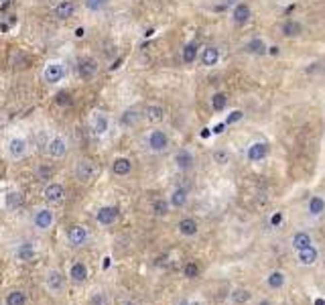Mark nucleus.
Segmentation results:
<instances>
[{
  "mask_svg": "<svg viewBox=\"0 0 325 305\" xmlns=\"http://www.w3.org/2000/svg\"><path fill=\"white\" fill-rule=\"evenodd\" d=\"M199 59H201V65H205V67H214V65H217V61H219V49L217 47H205L203 51H201V55H199Z\"/></svg>",
  "mask_w": 325,
  "mask_h": 305,
  "instance_id": "obj_21",
  "label": "nucleus"
},
{
  "mask_svg": "<svg viewBox=\"0 0 325 305\" xmlns=\"http://www.w3.org/2000/svg\"><path fill=\"white\" fill-rule=\"evenodd\" d=\"M250 299H252V293L248 289H234L230 293V301L236 303V305H244V303H248Z\"/></svg>",
  "mask_w": 325,
  "mask_h": 305,
  "instance_id": "obj_31",
  "label": "nucleus"
},
{
  "mask_svg": "<svg viewBox=\"0 0 325 305\" xmlns=\"http://www.w3.org/2000/svg\"><path fill=\"white\" fill-rule=\"evenodd\" d=\"M317 258H319V252H317V248L313 246V244L297 252V261H299V265H303V267L315 265V263H317Z\"/></svg>",
  "mask_w": 325,
  "mask_h": 305,
  "instance_id": "obj_17",
  "label": "nucleus"
},
{
  "mask_svg": "<svg viewBox=\"0 0 325 305\" xmlns=\"http://www.w3.org/2000/svg\"><path fill=\"white\" fill-rule=\"evenodd\" d=\"M291 244H293L295 251L299 252V251H303V248L311 246V244H313V238H311V234H309V232H297V234L293 236Z\"/></svg>",
  "mask_w": 325,
  "mask_h": 305,
  "instance_id": "obj_29",
  "label": "nucleus"
},
{
  "mask_svg": "<svg viewBox=\"0 0 325 305\" xmlns=\"http://www.w3.org/2000/svg\"><path fill=\"white\" fill-rule=\"evenodd\" d=\"M285 281H287V277H285L283 270H271L269 277H266V285H269L272 291H278V289L285 287Z\"/></svg>",
  "mask_w": 325,
  "mask_h": 305,
  "instance_id": "obj_24",
  "label": "nucleus"
},
{
  "mask_svg": "<svg viewBox=\"0 0 325 305\" xmlns=\"http://www.w3.org/2000/svg\"><path fill=\"white\" fill-rule=\"evenodd\" d=\"M6 206L10 210H18L22 206V196L18 194V191H10V194L6 196Z\"/></svg>",
  "mask_w": 325,
  "mask_h": 305,
  "instance_id": "obj_37",
  "label": "nucleus"
},
{
  "mask_svg": "<svg viewBox=\"0 0 325 305\" xmlns=\"http://www.w3.org/2000/svg\"><path fill=\"white\" fill-rule=\"evenodd\" d=\"M177 230L181 236H185V238H193V236H197V232H199V224H197L195 218H181L177 224Z\"/></svg>",
  "mask_w": 325,
  "mask_h": 305,
  "instance_id": "obj_14",
  "label": "nucleus"
},
{
  "mask_svg": "<svg viewBox=\"0 0 325 305\" xmlns=\"http://www.w3.org/2000/svg\"><path fill=\"white\" fill-rule=\"evenodd\" d=\"M77 73H79L81 80L90 82L91 77L98 73V63H96V59H91V57H81V59L77 61Z\"/></svg>",
  "mask_w": 325,
  "mask_h": 305,
  "instance_id": "obj_10",
  "label": "nucleus"
},
{
  "mask_svg": "<svg viewBox=\"0 0 325 305\" xmlns=\"http://www.w3.org/2000/svg\"><path fill=\"white\" fill-rule=\"evenodd\" d=\"M118 218H120L118 206H104L96 212V222L102 226V228H110V226H114L116 222H118Z\"/></svg>",
  "mask_w": 325,
  "mask_h": 305,
  "instance_id": "obj_5",
  "label": "nucleus"
},
{
  "mask_svg": "<svg viewBox=\"0 0 325 305\" xmlns=\"http://www.w3.org/2000/svg\"><path fill=\"white\" fill-rule=\"evenodd\" d=\"M283 35L285 37H299L301 33H303V25H301V22L297 20V18H289L285 25H283Z\"/></svg>",
  "mask_w": 325,
  "mask_h": 305,
  "instance_id": "obj_27",
  "label": "nucleus"
},
{
  "mask_svg": "<svg viewBox=\"0 0 325 305\" xmlns=\"http://www.w3.org/2000/svg\"><path fill=\"white\" fill-rule=\"evenodd\" d=\"M37 254H39V251L33 240H22V242L15 244V248H13V256L18 263H33L35 258H37Z\"/></svg>",
  "mask_w": 325,
  "mask_h": 305,
  "instance_id": "obj_2",
  "label": "nucleus"
},
{
  "mask_svg": "<svg viewBox=\"0 0 325 305\" xmlns=\"http://www.w3.org/2000/svg\"><path fill=\"white\" fill-rule=\"evenodd\" d=\"M214 161H216L217 165H226V163L230 161V157H228L226 151H214Z\"/></svg>",
  "mask_w": 325,
  "mask_h": 305,
  "instance_id": "obj_42",
  "label": "nucleus"
},
{
  "mask_svg": "<svg viewBox=\"0 0 325 305\" xmlns=\"http://www.w3.org/2000/svg\"><path fill=\"white\" fill-rule=\"evenodd\" d=\"M65 238L67 242L72 244V246H84L88 240H90V232L86 226H79V224H73V226H69L67 232H65Z\"/></svg>",
  "mask_w": 325,
  "mask_h": 305,
  "instance_id": "obj_6",
  "label": "nucleus"
},
{
  "mask_svg": "<svg viewBox=\"0 0 325 305\" xmlns=\"http://www.w3.org/2000/svg\"><path fill=\"white\" fill-rule=\"evenodd\" d=\"M53 224H55V214H53V210H49V208H37V210L33 212V226H35L37 230L47 232V230L53 228Z\"/></svg>",
  "mask_w": 325,
  "mask_h": 305,
  "instance_id": "obj_3",
  "label": "nucleus"
},
{
  "mask_svg": "<svg viewBox=\"0 0 325 305\" xmlns=\"http://www.w3.org/2000/svg\"><path fill=\"white\" fill-rule=\"evenodd\" d=\"M47 155L53 157V159H63V157L67 155V143H65V139H61V137L51 139L49 144H47Z\"/></svg>",
  "mask_w": 325,
  "mask_h": 305,
  "instance_id": "obj_13",
  "label": "nucleus"
},
{
  "mask_svg": "<svg viewBox=\"0 0 325 305\" xmlns=\"http://www.w3.org/2000/svg\"><path fill=\"white\" fill-rule=\"evenodd\" d=\"M307 210H309L311 216H319V214L325 212V199H323L321 196H313V197L309 199Z\"/></svg>",
  "mask_w": 325,
  "mask_h": 305,
  "instance_id": "obj_32",
  "label": "nucleus"
},
{
  "mask_svg": "<svg viewBox=\"0 0 325 305\" xmlns=\"http://www.w3.org/2000/svg\"><path fill=\"white\" fill-rule=\"evenodd\" d=\"M250 17H252V8L246 4V2H238V4H234V10H232V18H234V22L236 25H246V22L250 20Z\"/></svg>",
  "mask_w": 325,
  "mask_h": 305,
  "instance_id": "obj_15",
  "label": "nucleus"
},
{
  "mask_svg": "<svg viewBox=\"0 0 325 305\" xmlns=\"http://www.w3.org/2000/svg\"><path fill=\"white\" fill-rule=\"evenodd\" d=\"M43 197H45V201H49V203H59L65 197V187L61 183H57V181L47 183L45 189H43Z\"/></svg>",
  "mask_w": 325,
  "mask_h": 305,
  "instance_id": "obj_11",
  "label": "nucleus"
},
{
  "mask_svg": "<svg viewBox=\"0 0 325 305\" xmlns=\"http://www.w3.org/2000/svg\"><path fill=\"white\" fill-rule=\"evenodd\" d=\"M98 175V165L90 159H81L75 167V177L79 179L81 183H90L91 179H96Z\"/></svg>",
  "mask_w": 325,
  "mask_h": 305,
  "instance_id": "obj_7",
  "label": "nucleus"
},
{
  "mask_svg": "<svg viewBox=\"0 0 325 305\" xmlns=\"http://www.w3.org/2000/svg\"><path fill=\"white\" fill-rule=\"evenodd\" d=\"M146 146L153 153H162L169 149V134L165 130H150V134L146 137Z\"/></svg>",
  "mask_w": 325,
  "mask_h": 305,
  "instance_id": "obj_4",
  "label": "nucleus"
},
{
  "mask_svg": "<svg viewBox=\"0 0 325 305\" xmlns=\"http://www.w3.org/2000/svg\"><path fill=\"white\" fill-rule=\"evenodd\" d=\"M45 82L47 84H57V82H61V77H63V65L61 63H49L47 67H45Z\"/></svg>",
  "mask_w": 325,
  "mask_h": 305,
  "instance_id": "obj_19",
  "label": "nucleus"
},
{
  "mask_svg": "<svg viewBox=\"0 0 325 305\" xmlns=\"http://www.w3.org/2000/svg\"><path fill=\"white\" fill-rule=\"evenodd\" d=\"M197 51H199L197 43H187V45H185V47H183V63H187V65L195 63V59H197Z\"/></svg>",
  "mask_w": 325,
  "mask_h": 305,
  "instance_id": "obj_33",
  "label": "nucleus"
},
{
  "mask_svg": "<svg viewBox=\"0 0 325 305\" xmlns=\"http://www.w3.org/2000/svg\"><path fill=\"white\" fill-rule=\"evenodd\" d=\"M0 2H4V0H0Z\"/></svg>",
  "mask_w": 325,
  "mask_h": 305,
  "instance_id": "obj_53",
  "label": "nucleus"
},
{
  "mask_svg": "<svg viewBox=\"0 0 325 305\" xmlns=\"http://www.w3.org/2000/svg\"><path fill=\"white\" fill-rule=\"evenodd\" d=\"M55 102L59 106H72L73 104V98H72V94H69L67 90H63V92H59V94L55 96Z\"/></svg>",
  "mask_w": 325,
  "mask_h": 305,
  "instance_id": "obj_39",
  "label": "nucleus"
},
{
  "mask_svg": "<svg viewBox=\"0 0 325 305\" xmlns=\"http://www.w3.org/2000/svg\"><path fill=\"white\" fill-rule=\"evenodd\" d=\"M169 210H171L169 199H155V201H153V214H155V216H159V218L167 216Z\"/></svg>",
  "mask_w": 325,
  "mask_h": 305,
  "instance_id": "obj_34",
  "label": "nucleus"
},
{
  "mask_svg": "<svg viewBox=\"0 0 325 305\" xmlns=\"http://www.w3.org/2000/svg\"><path fill=\"white\" fill-rule=\"evenodd\" d=\"M189 305H205V303H203V301H191Z\"/></svg>",
  "mask_w": 325,
  "mask_h": 305,
  "instance_id": "obj_52",
  "label": "nucleus"
},
{
  "mask_svg": "<svg viewBox=\"0 0 325 305\" xmlns=\"http://www.w3.org/2000/svg\"><path fill=\"white\" fill-rule=\"evenodd\" d=\"M226 106H228V96L224 92H217V94L212 96V108L216 112H222Z\"/></svg>",
  "mask_w": 325,
  "mask_h": 305,
  "instance_id": "obj_36",
  "label": "nucleus"
},
{
  "mask_svg": "<svg viewBox=\"0 0 325 305\" xmlns=\"http://www.w3.org/2000/svg\"><path fill=\"white\" fill-rule=\"evenodd\" d=\"M53 13H55V17H57V18H61V20L72 18V17H73V13H75V4L72 2V0H61V2L55 6Z\"/></svg>",
  "mask_w": 325,
  "mask_h": 305,
  "instance_id": "obj_22",
  "label": "nucleus"
},
{
  "mask_svg": "<svg viewBox=\"0 0 325 305\" xmlns=\"http://www.w3.org/2000/svg\"><path fill=\"white\" fill-rule=\"evenodd\" d=\"M43 285L51 295H61L65 291V285H67V277L63 275L61 269L51 267V269H47V273L43 277Z\"/></svg>",
  "mask_w": 325,
  "mask_h": 305,
  "instance_id": "obj_1",
  "label": "nucleus"
},
{
  "mask_svg": "<svg viewBox=\"0 0 325 305\" xmlns=\"http://www.w3.org/2000/svg\"><path fill=\"white\" fill-rule=\"evenodd\" d=\"M175 165L177 169H181V171H189V169L195 165V157L189 149H179L175 153Z\"/></svg>",
  "mask_w": 325,
  "mask_h": 305,
  "instance_id": "obj_16",
  "label": "nucleus"
},
{
  "mask_svg": "<svg viewBox=\"0 0 325 305\" xmlns=\"http://www.w3.org/2000/svg\"><path fill=\"white\" fill-rule=\"evenodd\" d=\"M244 49H246L248 53H252V55H264L266 49H269V45L256 37V39H250L246 45H244Z\"/></svg>",
  "mask_w": 325,
  "mask_h": 305,
  "instance_id": "obj_30",
  "label": "nucleus"
},
{
  "mask_svg": "<svg viewBox=\"0 0 325 305\" xmlns=\"http://www.w3.org/2000/svg\"><path fill=\"white\" fill-rule=\"evenodd\" d=\"M281 224H283V214L281 212L272 214V218H271V226H272V228H278Z\"/></svg>",
  "mask_w": 325,
  "mask_h": 305,
  "instance_id": "obj_44",
  "label": "nucleus"
},
{
  "mask_svg": "<svg viewBox=\"0 0 325 305\" xmlns=\"http://www.w3.org/2000/svg\"><path fill=\"white\" fill-rule=\"evenodd\" d=\"M91 126H94V132L98 134V137H104V134L108 132V118H106V114L96 112L94 120H91Z\"/></svg>",
  "mask_w": 325,
  "mask_h": 305,
  "instance_id": "obj_28",
  "label": "nucleus"
},
{
  "mask_svg": "<svg viewBox=\"0 0 325 305\" xmlns=\"http://www.w3.org/2000/svg\"><path fill=\"white\" fill-rule=\"evenodd\" d=\"M88 303L90 305H110L112 299H110V293L106 289H96L94 293H90Z\"/></svg>",
  "mask_w": 325,
  "mask_h": 305,
  "instance_id": "obj_26",
  "label": "nucleus"
},
{
  "mask_svg": "<svg viewBox=\"0 0 325 305\" xmlns=\"http://www.w3.org/2000/svg\"><path fill=\"white\" fill-rule=\"evenodd\" d=\"M69 281H72L73 285H84L88 277H90V269L86 263H81V261H75L72 263V267H69V273H67Z\"/></svg>",
  "mask_w": 325,
  "mask_h": 305,
  "instance_id": "obj_8",
  "label": "nucleus"
},
{
  "mask_svg": "<svg viewBox=\"0 0 325 305\" xmlns=\"http://www.w3.org/2000/svg\"><path fill=\"white\" fill-rule=\"evenodd\" d=\"M6 151H8V157H10V159L18 161V159H22V157L27 155V151H29V143H27L25 139H20V137H15V139H10V141H8Z\"/></svg>",
  "mask_w": 325,
  "mask_h": 305,
  "instance_id": "obj_9",
  "label": "nucleus"
},
{
  "mask_svg": "<svg viewBox=\"0 0 325 305\" xmlns=\"http://www.w3.org/2000/svg\"><path fill=\"white\" fill-rule=\"evenodd\" d=\"M130 171H132V161L128 157H118V159H114L112 173L116 177H126V175H130Z\"/></svg>",
  "mask_w": 325,
  "mask_h": 305,
  "instance_id": "obj_18",
  "label": "nucleus"
},
{
  "mask_svg": "<svg viewBox=\"0 0 325 305\" xmlns=\"http://www.w3.org/2000/svg\"><path fill=\"white\" fill-rule=\"evenodd\" d=\"M144 116H146L148 122L157 124V122H161L162 118H165V108H162L161 104H150V106H146V110H144Z\"/></svg>",
  "mask_w": 325,
  "mask_h": 305,
  "instance_id": "obj_25",
  "label": "nucleus"
},
{
  "mask_svg": "<svg viewBox=\"0 0 325 305\" xmlns=\"http://www.w3.org/2000/svg\"><path fill=\"white\" fill-rule=\"evenodd\" d=\"M266 155H269V144L262 143V141L252 143V144L248 146V151H246L248 161H252V163H258V161L266 159Z\"/></svg>",
  "mask_w": 325,
  "mask_h": 305,
  "instance_id": "obj_12",
  "label": "nucleus"
},
{
  "mask_svg": "<svg viewBox=\"0 0 325 305\" xmlns=\"http://www.w3.org/2000/svg\"><path fill=\"white\" fill-rule=\"evenodd\" d=\"M120 63H122V59H116V61H114V65H112V70H116V67H118Z\"/></svg>",
  "mask_w": 325,
  "mask_h": 305,
  "instance_id": "obj_50",
  "label": "nucleus"
},
{
  "mask_svg": "<svg viewBox=\"0 0 325 305\" xmlns=\"http://www.w3.org/2000/svg\"><path fill=\"white\" fill-rule=\"evenodd\" d=\"M244 118V112L242 110H234V112H232V114L226 118V126H228V124H236V122H240Z\"/></svg>",
  "mask_w": 325,
  "mask_h": 305,
  "instance_id": "obj_43",
  "label": "nucleus"
},
{
  "mask_svg": "<svg viewBox=\"0 0 325 305\" xmlns=\"http://www.w3.org/2000/svg\"><path fill=\"white\" fill-rule=\"evenodd\" d=\"M53 173H55V169H53L51 165H47V163L39 165V167H37V171H35V175H37L39 181H47V179L53 177Z\"/></svg>",
  "mask_w": 325,
  "mask_h": 305,
  "instance_id": "obj_35",
  "label": "nucleus"
},
{
  "mask_svg": "<svg viewBox=\"0 0 325 305\" xmlns=\"http://www.w3.org/2000/svg\"><path fill=\"white\" fill-rule=\"evenodd\" d=\"M136 118H138L136 112H134V110H128V112H124V114H122L120 122L124 124V126H132V124L136 122Z\"/></svg>",
  "mask_w": 325,
  "mask_h": 305,
  "instance_id": "obj_40",
  "label": "nucleus"
},
{
  "mask_svg": "<svg viewBox=\"0 0 325 305\" xmlns=\"http://www.w3.org/2000/svg\"><path fill=\"white\" fill-rule=\"evenodd\" d=\"M187 199H189V191L185 187H175L169 196V206L171 208H183L185 203H187Z\"/></svg>",
  "mask_w": 325,
  "mask_h": 305,
  "instance_id": "obj_20",
  "label": "nucleus"
},
{
  "mask_svg": "<svg viewBox=\"0 0 325 305\" xmlns=\"http://www.w3.org/2000/svg\"><path fill=\"white\" fill-rule=\"evenodd\" d=\"M106 4H108V0H86V6L90 10H102Z\"/></svg>",
  "mask_w": 325,
  "mask_h": 305,
  "instance_id": "obj_41",
  "label": "nucleus"
},
{
  "mask_svg": "<svg viewBox=\"0 0 325 305\" xmlns=\"http://www.w3.org/2000/svg\"><path fill=\"white\" fill-rule=\"evenodd\" d=\"M199 265H197V263H193V261H189L187 265H185L183 267V277H187V279H197V277H199Z\"/></svg>",
  "mask_w": 325,
  "mask_h": 305,
  "instance_id": "obj_38",
  "label": "nucleus"
},
{
  "mask_svg": "<svg viewBox=\"0 0 325 305\" xmlns=\"http://www.w3.org/2000/svg\"><path fill=\"white\" fill-rule=\"evenodd\" d=\"M238 2H240V0H224V4H228V6H234Z\"/></svg>",
  "mask_w": 325,
  "mask_h": 305,
  "instance_id": "obj_49",
  "label": "nucleus"
},
{
  "mask_svg": "<svg viewBox=\"0 0 325 305\" xmlns=\"http://www.w3.org/2000/svg\"><path fill=\"white\" fill-rule=\"evenodd\" d=\"M102 261H104V263H102V269H104V270H108V269L112 267V258H110V256H104Z\"/></svg>",
  "mask_w": 325,
  "mask_h": 305,
  "instance_id": "obj_45",
  "label": "nucleus"
},
{
  "mask_svg": "<svg viewBox=\"0 0 325 305\" xmlns=\"http://www.w3.org/2000/svg\"><path fill=\"white\" fill-rule=\"evenodd\" d=\"M315 305H325V299H315Z\"/></svg>",
  "mask_w": 325,
  "mask_h": 305,
  "instance_id": "obj_51",
  "label": "nucleus"
},
{
  "mask_svg": "<svg viewBox=\"0 0 325 305\" xmlns=\"http://www.w3.org/2000/svg\"><path fill=\"white\" fill-rule=\"evenodd\" d=\"M224 128H226V122H222V124H217V126L214 128V132H216V134H219V132H224Z\"/></svg>",
  "mask_w": 325,
  "mask_h": 305,
  "instance_id": "obj_46",
  "label": "nucleus"
},
{
  "mask_svg": "<svg viewBox=\"0 0 325 305\" xmlns=\"http://www.w3.org/2000/svg\"><path fill=\"white\" fill-rule=\"evenodd\" d=\"M266 53H271V55H278V47H274V45H272V47L266 49Z\"/></svg>",
  "mask_w": 325,
  "mask_h": 305,
  "instance_id": "obj_47",
  "label": "nucleus"
},
{
  "mask_svg": "<svg viewBox=\"0 0 325 305\" xmlns=\"http://www.w3.org/2000/svg\"><path fill=\"white\" fill-rule=\"evenodd\" d=\"M210 134H212V132H210V128H203V130H201V139H207Z\"/></svg>",
  "mask_w": 325,
  "mask_h": 305,
  "instance_id": "obj_48",
  "label": "nucleus"
},
{
  "mask_svg": "<svg viewBox=\"0 0 325 305\" xmlns=\"http://www.w3.org/2000/svg\"><path fill=\"white\" fill-rule=\"evenodd\" d=\"M29 303V295L20 289H13L6 293L4 297V305H27Z\"/></svg>",
  "mask_w": 325,
  "mask_h": 305,
  "instance_id": "obj_23",
  "label": "nucleus"
}]
</instances>
